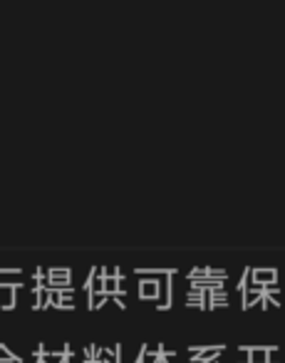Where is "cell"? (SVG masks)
<instances>
[{
    "instance_id": "52a82bcc",
    "label": "cell",
    "mask_w": 285,
    "mask_h": 363,
    "mask_svg": "<svg viewBox=\"0 0 285 363\" xmlns=\"http://www.w3.org/2000/svg\"><path fill=\"white\" fill-rule=\"evenodd\" d=\"M107 301H110L107 294H92V296H87V308H90V311H97V308L105 306Z\"/></svg>"
},
{
    "instance_id": "9c48e42d",
    "label": "cell",
    "mask_w": 285,
    "mask_h": 363,
    "mask_svg": "<svg viewBox=\"0 0 285 363\" xmlns=\"http://www.w3.org/2000/svg\"><path fill=\"white\" fill-rule=\"evenodd\" d=\"M0 274H6V277H21L23 269H18V267H0Z\"/></svg>"
},
{
    "instance_id": "ba28073f",
    "label": "cell",
    "mask_w": 285,
    "mask_h": 363,
    "mask_svg": "<svg viewBox=\"0 0 285 363\" xmlns=\"http://www.w3.org/2000/svg\"><path fill=\"white\" fill-rule=\"evenodd\" d=\"M0 363H23V358L16 356L6 343H0Z\"/></svg>"
},
{
    "instance_id": "5b68a950",
    "label": "cell",
    "mask_w": 285,
    "mask_h": 363,
    "mask_svg": "<svg viewBox=\"0 0 285 363\" xmlns=\"http://www.w3.org/2000/svg\"><path fill=\"white\" fill-rule=\"evenodd\" d=\"M139 277H176V269H136Z\"/></svg>"
},
{
    "instance_id": "277c9868",
    "label": "cell",
    "mask_w": 285,
    "mask_h": 363,
    "mask_svg": "<svg viewBox=\"0 0 285 363\" xmlns=\"http://www.w3.org/2000/svg\"><path fill=\"white\" fill-rule=\"evenodd\" d=\"M186 306H194V308H209V298H206V291H201V289H194L191 286V291L186 294Z\"/></svg>"
},
{
    "instance_id": "7a4b0ae2",
    "label": "cell",
    "mask_w": 285,
    "mask_h": 363,
    "mask_svg": "<svg viewBox=\"0 0 285 363\" xmlns=\"http://www.w3.org/2000/svg\"><path fill=\"white\" fill-rule=\"evenodd\" d=\"M250 286H278V269H250Z\"/></svg>"
},
{
    "instance_id": "8992f818",
    "label": "cell",
    "mask_w": 285,
    "mask_h": 363,
    "mask_svg": "<svg viewBox=\"0 0 285 363\" xmlns=\"http://www.w3.org/2000/svg\"><path fill=\"white\" fill-rule=\"evenodd\" d=\"M171 298H174V279L166 277V301H161V303H159V311H169L171 303H174Z\"/></svg>"
},
{
    "instance_id": "6da1fadb",
    "label": "cell",
    "mask_w": 285,
    "mask_h": 363,
    "mask_svg": "<svg viewBox=\"0 0 285 363\" xmlns=\"http://www.w3.org/2000/svg\"><path fill=\"white\" fill-rule=\"evenodd\" d=\"M226 351V346H194L189 348L191 363H214Z\"/></svg>"
},
{
    "instance_id": "3957f363",
    "label": "cell",
    "mask_w": 285,
    "mask_h": 363,
    "mask_svg": "<svg viewBox=\"0 0 285 363\" xmlns=\"http://www.w3.org/2000/svg\"><path fill=\"white\" fill-rule=\"evenodd\" d=\"M139 298L141 301H159L161 281H156V279H139Z\"/></svg>"
},
{
    "instance_id": "30bf717a",
    "label": "cell",
    "mask_w": 285,
    "mask_h": 363,
    "mask_svg": "<svg viewBox=\"0 0 285 363\" xmlns=\"http://www.w3.org/2000/svg\"><path fill=\"white\" fill-rule=\"evenodd\" d=\"M60 363H70V358H65V361H60Z\"/></svg>"
}]
</instances>
